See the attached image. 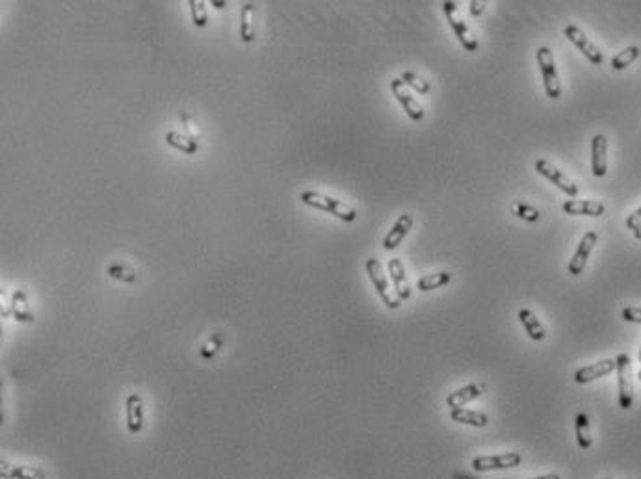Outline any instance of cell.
Wrapping results in <instances>:
<instances>
[{"label":"cell","instance_id":"obj_1","mask_svg":"<svg viewBox=\"0 0 641 479\" xmlns=\"http://www.w3.org/2000/svg\"><path fill=\"white\" fill-rule=\"evenodd\" d=\"M299 199H301V202L307 205V207H312V209L322 210V212H327V214H333L340 221H346V223H351V221H356L357 218L356 209H351L349 205L338 201V199L324 196V194H320V191L307 189V191H303V194L299 196Z\"/></svg>","mask_w":641,"mask_h":479},{"label":"cell","instance_id":"obj_2","mask_svg":"<svg viewBox=\"0 0 641 479\" xmlns=\"http://www.w3.org/2000/svg\"><path fill=\"white\" fill-rule=\"evenodd\" d=\"M535 56H537V65H539L541 76H543L545 93L548 95V99L556 101L561 97V84H559V75L558 69H556L552 51L548 47H539Z\"/></svg>","mask_w":641,"mask_h":479},{"label":"cell","instance_id":"obj_3","mask_svg":"<svg viewBox=\"0 0 641 479\" xmlns=\"http://www.w3.org/2000/svg\"><path fill=\"white\" fill-rule=\"evenodd\" d=\"M617 386H619V407L629 410L634 405V379H632V362L627 353L617 355Z\"/></svg>","mask_w":641,"mask_h":479},{"label":"cell","instance_id":"obj_4","mask_svg":"<svg viewBox=\"0 0 641 479\" xmlns=\"http://www.w3.org/2000/svg\"><path fill=\"white\" fill-rule=\"evenodd\" d=\"M364 268H366V273H369L370 281L374 284L375 292H377V296L381 297V301L387 305V309L396 310L400 309L401 301L398 299V296H394L393 288L388 286V281L385 277V271H383V266L377 259H369L364 262Z\"/></svg>","mask_w":641,"mask_h":479},{"label":"cell","instance_id":"obj_5","mask_svg":"<svg viewBox=\"0 0 641 479\" xmlns=\"http://www.w3.org/2000/svg\"><path fill=\"white\" fill-rule=\"evenodd\" d=\"M443 10H445L446 21H448V25H450L452 32L456 34V38L459 39V43L463 45L465 51L476 52L478 51L476 36H474V34L470 32V28L467 26V23L461 19V15H459V10H457L456 2H452V0H446L445 4H443Z\"/></svg>","mask_w":641,"mask_h":479},{"label":"cell","instance_id":"obj_6","mask_svg":"<svg viewBox=\"0 0 641 479\" xmlns=\"http://www.w3.org/2000/svg\"><path fill=\"white\" fill-rule=\"evenodd\" d=\"M522 463V455L517 452L502 455H482L472 460V467L478 472H491V470H508L517 468Z\"/></svg>","mask_w":641,"mask_h":479},{"label":"cell","instance_id":"obj_7","mask_svg":"<svg viewBox=\"0 0 641 479\" xmlns=\"http://www.w3.org/2000/svg\"><path fill=\"white\" fill-rule=\"evenodd\" d=\"M391 91H393V95L396 97V101L400 102L401 108L406 110L409 119L415 121V123L424 119V108L415 99L413 95L409 93L406 84L401 82V78H393V80H391Z\"/></svg>","mask_w":641,"mask_h":479},{"label":"cell","instance_id":"obj_8","mask_svg":"<svg viewBox=\"0 0 641 479\" xmlns=\"http://www.w3.org/2000/svg\"><path fill=\"white\" fill-rule=\"evenodd\" d=\"M535 171H537L539 175H543L546 180H550L552 184H556V186H558V188L561 189L563 194H567L569 197L578 196V191H580V189H578L576 184L572 183L571 178L567 177L563 171H559L556 165L550 164L548 160H537V162H535Z\"/></svg>","mask_w":641,"mask_h":479},{"label":"cell","instance_id":"obj_9","mask_svg":"<svg viewBox=\"0 0 641 479\" xmlns=\"http://www.w3.org/2000/svg\"><path fill=\"white\" fill-rule=\"evenodd\" d=\"M566 36H567V39H569V41L576 47L578 51L582 52V54H584V56L587 58L591 63H593V65H601V63L604 62L603 52L598 51L597 45L593 43V41H591V39L585 36L584 32L578 28V26H574V25L566 26Z\"/></svg>","mask_w":641,"mask_h":479},{"label":"cell","instance_id":"obj_10","mask_svg":"<svg viewBox=\"0 0 641 479\" xmlns=\"http://www.w3.org/2000/svg\"><path fill=\"white\" fill-rule=\"evenodd\" d=\"M597 233H593V231H590V233H585L584 236H582L576 251H574L571 262H569V268H567L571 275L578 277V275L585 270V264H587V260H590V255L591 251H593L595 244H597Z\"/></svg>","mask_w":641,"mask_h":479},{"label":"cell","instance_id":"obj_11","mask_svg":"<svg viewBox=\"0 0 641 479\" xmlns=\"http://www.w3.org/2000/svg\"><path fill=\"white\" fill-rule=\"evenodd\" d=\"M591 171L598 178L608 173V138L604 134L591 139Z\"/></svg>","mask_w":641,"mask_h":479},{"label":"cell","instance_id":"obj_12","mask_svg":"<svg viewBox=\"0 0 641 479\" xmlns=\"http://www.w3.org/2000/svg\"><path fill=\"white\" fill-rule=\"evenodd\" d=\"M617 368L616 360L614 359H604L598 360L595 364L584 366V368H580L574 372L572 379L576 381L578 385H585V383H591V381H595V379H601L604 375H608Z\"/></svg>","mask_w":641,"mask_h":479},{"label":"cell","instance_id":"obj_13","mask_svg":"<svg viewBox=\"0 0 641 479\" xmlns=\"http://www.w3.org/2000/svg\"><path fill=\"white\" fill-rule=\"evenodd\" d=\"M125 410H127V429L130 435H138L143 429V401L140 394H128L125 401Z\"/></svg>","mask_w":641,"mask_h":479},{"label":"cell","instance_id":"obj_14","mask_svg":"<svg viewBox=\"0 0 641 479\" xmlns=\"http://www.w3.org/2000/svg\"><path fill=\"white\" fill-rule=\"evenodd\" d=\"M388 275L393 279V286L394 292H396V296L400 301H407L409 297H411V286H409V281H407V273L406 268H404V262L400 259H391L388 260Z\"/></svg>","mask_w":641,"mask_h":479},{"label":"cell","instance_id":"obj_15","mask_svg":"<svg viewBox=\"0 0 641 479\" xmlns=\"http://www.w3.org/2000/svg\"><path fill=\"white\" fill-rule=\"evenodd\" d=\"M563 212L571 215H591V218H601L606 212L601 201H591V199H569L563 202Z\"/></svg>","mask_w":641,"mask_h":479},{"label":"cell","instance_id":"obj_16","mask_svg":"<svg viewBox=\"0 0 641 479\" xmlns=\"http://www.w3.org/2000/svg\"><path fill=\"white\" fill-rule=\"evenodd\" d=\"M483 392H485V385H483V383H470V385L467 386H461L459 390L450 392V394L446 396V405H448L450 409H459V407L474 401L478 397H482Z\"/></svg>","mask_w":641,"mask_h":479},{"label":"cell","instance_id":"obj_17","mask_svg":"<svg viewBox=\"0 0 641 479\" xmlns=\"http://www.w3.org/2000/svg\"><path fill=\"white\" fill-rule=\"evenodd\" d=\"M411 227H413V215L401 214L393 225V229L387 233V236L383 238V247H385L387 251L396 249V247L404 242V238H406L407 233L411 231Z\"/></svg>","mask_w":641,"mask_h":479},{"label":"cell","instance_id":"obj_18","mask_svg":"<svg viewBox=\"0 0 641 479\" xmlns=\"http://www.w3.org/2000/svg\"><path fill=\"white\" fill-rule=\"evenodd\" d=\"M13 316V320H17L19 323H34V314L30 307H28V296L25 290L13 292L12 303L10 307L4 310V316Z\"/></svg>","mask_w":641,"mask_h":479},{"label":"cell","instance_id":"obj_19","mask_svg":"<svg viewBox=\"0 0 641 479\" xmlns=\"http://www.w3.org/2000/svg\"><path fill=\"white\" fill-rule=\"evenodd\" d=\"M450 418L454 420V422L465 423V425H472V428H485V425L489 423L487 414L478 412V410L465 409V407H459V409H450Z\"/></svg>","mask_w":641,"mask_h":479},{"label":"cell","instance_id":"obj_20","mask_svg":"<svg viewBox=\"0 0 641 479\" xmlns=\"http://www.w3.org/2000/svg\"><path fill=\"white\" fill-rule=\"evenodd\" d=\"M519 320H521L522 327H524V331H526L528 336H530L532 340H535V342L545 340V336H546L545 327H543V323L539 322V318L533 314L532 310L521 309V312H519Z\"/></svg>","mask_w":641,"mask_h":479},{"label":"cell","instance_id":"obj_21","mask_svg":"<svg viewBox=\"0 0 641 479\" xmlns=\"http://www.w3.org/2000/svg\"><path fill=\"white\" fill-rule=\"evenodd\" d=\"M165 143L173 149H177V151L185 152V154H196L199 151V143H197L196 138H191V136H185V134L175 132V130H170V132H165Z\"/></svg>","mask_w":641,"mask_h":479},{"label":"cell","instance_id":"obj_22","mask_svg":"<svg viewBox=\"0 0 641 479\" xmlns=\"http://www.w3.org/2000/svg\"><path fill=\"white\" fill-rule=\"evenodd\" d=\"M240 38L244 43L255 41V4L248 2L244 4L240 12Z\"/></svg>","mask_w":641,"mask_h":479},{"label":"cell","instance_id":"obj_23","mask_svg":"<svg viewBox=\"0 0 641 479\" xmlns=\"http://www.w3.org/2000/svg\"><path fill=\"white\" fill-rule=\"evenodd\" d=\"M574 431H576V442L582 449H590L593 446V436H591L590 418L585 412H578L574 420Z\"/></svg>","mask_w":641,"mask_h":479},{"label":"cell","instance_id":"obj_24","mask_svg":"<svg viewBox=\"0 0 641 479\" xmlns=\"http://www.w3.org/2000/svg\"><path fill=\"white\" fill-rule=\"evenodd\" d=\"M452 281V273L448 271H439V273H430V275H424V277L419 279V283H417V288L420 292H432L437 290V288H443L446 284Z\"/></svg>","mask_w":641,"mask_h":479},{"label":"cell","instance_id":"obj_25","mask_svg":"<svg viewBox=\"0 0 641 479\" xmlns=\"http://www.w3.org/2000/svg\"><path fill=\"white\" fill-rule=\"evenodd\" d=\"M638 58H640V49H638L636 45H630V47H627L625 51L619 52L617 56H614V60H611V67H614L616 71L627 69L630 63H634Z\"/></svg>","mask_w":641,"mask_h":479},{"label":"cell","instance_id":"obj_26","mask_svg":"<svg viewBox=\"0 0 641 479\" xmlns=\"http://www.w3.org/2000/svg\"><path fill=\"white\" fill-rule=\"evenodd\" d=\"M511 214H515L517 218H521V220L528 221V223H535V221H539V218H541L539 210L524 201L511 202Z\"/></svg>","mask_w":641,"mask_h":479},{"label":"cell","instance_id":"obj_27","mask_svg":"<svg viewBox=\"0 0 641 479\" xmlns=\"http://www.w3.org/2000/svg\"><path fill=\"white\" fill-rule=\"evenodd\" d=\"M400 78H401V82L406 84V86H409L413 91H417V93H420V95L430 93V89H432L430 82L424 80V78H420L419 75H415L413 71H406V73H401Z\"/></svg>","mask_w":641,"mask_h":479},{"label":"cell","instance_id":"obj_28","mask_svg":"<svg viewBox=\"0 0 641 479\" xmlns=\"http://www.w3.org/2000/svg\"><path fill=\"white\" fill-rule=\"evenodd\" d=\"M223 340H225V338H223V334H222V333H214V334H212V336H210L209 340L205 342V346L201 347V351H199V355H201V359H205V360H212V359H214V357H216V355L220 353V349H222Z\"/></svg>","mask_w":641,"mask_h":479},{"label":"cell","instance_id":"obj_29","mask_svg":"<svg viewBox=\"0 0 641 479\" xmlns=\"http://www.w3.org/2000/svg\"><path fill=\"white\" fill-rule=\"evenodd\" d=\"M188 6H190L191 23H194L197 28H205V26H207V23H209V15H207V4H205L203 0H190V2H188Z\"/></svg>","mask_w":641,"mask_h":479},{"label":"cell","instance_id":"obj_30","mask_svg":"<svg viewBox=\"0 0 641 479\" xmlns=\"http://www.w3.org/2000/svg\"><path fill=\"white\" fill-rule=\"evenodd\" d=\"M112 279H117L121 283H134L136 281V271H132L130 268L123 264H110L108 270H106Z\"/></svg>","mask_w":641,"mask_h":479},{"label":"cell","instance_id":"obj_31","mask_svg":"<svg viewBox=\"0 0 641 479\" xmlns=\"http://www.w3.org/2000/svg\"><path fill=\"white\" fill-rule=\"evenodd\" d=\"M47 478V474H45L43 468L39 467H21V465H15L13 468V479H45Z\"/></svg>","mask_w":641,"mask_h":479},{"label":"cell","instance_id":"obj_32","mask_svg":"<svg viewBox=\"0 0 641 479\" xmlns=\"http://www.w3.org/2000/svg\"><path fill=\"white\" fill-rule=\"evenodd\" d=\"M622 320L630 323H641L640 307H627V309H622Z\"/></svg>","mask_w":641,"mask_h":479},{"label":"cell","instance_id":"obj_33","mask_svg":"<svg viewBox=\"0 0 641 479\" xmlns=\"http://www.w3.org/2000/svg\"><path fill=\"white\" fill-rule=\"evenodd\" d=\"M627 229H630L632 233H636V231H640L641 229V207L627 218Z\"/></svg>","mask_w":641,"mask_h":479},{"label":"cell","instance_id":"obj_34","mask_svg":"<svg viewBox=\"0 0 641 479\" xmlns=\"http://www.w3.org/2000/svg\"><path fill=\"white\" fill-rule=\"evenodd\" d=\"M13 468H15V465L8 463V460H2L0 463V476L4 479H13Z\"/></svg>","mask_w":641,"mask_h":479},{"label":"cell","instance_id":"obj_35","mask_svg":"<svg viewBox=\"0 0 641 479\" xmlns=\"http://www.w3.org/2000/svg\"><path fill=\"white\" fill-rule=\"evenodd\" d=\"M485 4H487V2L472 0V2H470V15H472V17H480L483 13V10H485Z\"/></svg>","mask_w":641,"mask_h":479},{"label":"cell","instance_id":"obj_36","mask_svg":"<svg viewBox=\"0 0 641 479\" xmlns=\"http://www.w3.org/2000/svg\"><path fill=\"white\" fill-rule=\"evenodd\" d=\"M533 479H561L556 474H546V476H541V478H533Z\"/></svg>","mask_w":641,"mask_h":479},{"label":"cell","instance_id":"obj_37","mask_svg":"<svg viewBox=\"0 0 641 479\" xmlns=\"http://www.w3.org/2000/svg\"><path fill=\"white\" fill-rule=\"evenodd\" d=\"M212 6L218 8V10H223V8L227 6V2H212Z\"/></svg>","mask_w":641,"mask_h":479},{"label":"cell","instance_id":"obj_38","mask_svg":"<svg viewBox=\"0 0 641 479\" xmlns=\"http://www.w3.org/2000/svg\"><path fill=\"white\" fill-rule=\"evenodd\" d=\"M634 236H636V240H641V229H640V231H636Z\"/></svg>","mask_w":641,"mask_h":479},{"label":"cell","instance_id":"obj_39","mask_svg":"<svg viewBox=\"0 0 641 479\" xmlns=\"http://www.w3.org/2000/svg\"><path fill=\"white\" fill-rule=\"evenodd\" d=\"M640 362H641V349H640Z\"/></svg>","mask_w":641,"mask_h":479},{"label":"cell","instance_id":"obj_40","mask_svg":"<svg viewBox=\"0 0 641 479\" xmlns=\"http://www.w3.org/2000/svg\"><path fill=\"white\" fill-rule=\"evenodd\" d=\"M638 377H640V379H641V372H640V373H638Z\"/></svg>","mask_w":641,"mask_h":479},{"label":"cell","instance_id":"obj_41","mask_svg":"<svg viewBox=\"0 0 641 479\" xmlns=\"http://www.w3.org/2000/svg\"><path fill=\"white\" fill-rule=\"evenodd\" d=\"M606 479H609V478H606Z\"/></svg>","mask_w":641,"mask_h":479}]
</instances>
